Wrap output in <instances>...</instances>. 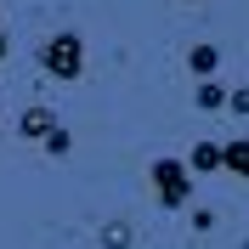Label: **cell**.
Returning a JSON list of instances; mask_svg holds the SVG:
<instances>
[{
    "label": "cell",
    "instance_id": "ba28073f",
    "mask_svg": "<svg viewBox=\"0 0 249 249\" xmlns=\"http://www.w3.org/2000/svg\"><path fill=\"white\" fill-rule=\"evenodd\" d=\"M130 244V227H124V221H108V227H102V249H124Z\"/></svg>",
    "mask_w": 249,
    "mask_h": 249
},
{
    "label": "cell",
    "instance_id": "30bf717a",
    "mask_svg": "<svg viewBox=\"0 0 249 249\" xmlns=\"http://www.w3.org/2000/svg\"><path fill=\"white\" fill-rule=\"evenodd\" d=\"M227 113H238V119H244V113H249V85H238V91L227 96Z\"/></svg>",
    "mask_w": 249,
    "mask_h": 249
},
{
    "label": "cell",
    "instance_id": "8fae6325",
    "mask_svg": "<svg viewBox=\"0 0 249 249\" xmlns=\"http://www.w3.org/2000/svg\"><path fill=\"white\" fill-rule=\"evenodd\" d=\"M6 51H12V46H6V34H0V62H6Z\"/></svg>",
    "mask_w": 249,
    "mask_h": 249
},
{
    "label": "cell",
    "instance_id": "7a4b0ae2",
    "mask_svg": "<svg viewBox=\"0 0 249 249\" xmlns=\"http://www.w3.org/2000/svg\"><path fill=\"white\" fill-rule=\"evenodd\" d=\"M153 193H159V204L164 210H181L187 198H193V170H187L181 159H153Z\"/></svg>",
    "mask_w": 249,
    "mask_h": 249
},
{
    "label": "cell",
    "instance_id": "5b68a950",
    "mask_svg": "<svg viewBox=\"0 0 249 249\" xmlns=\"http://www.w3.org/2000/svg\"><path fill=\"white\" fill-rule=\"evenodd\" d=\"M187 68H193L198 79H210V74L221 68V51L210 46V40H204V46H193V51H187Z\"/></svg>",
    "mask_w": 249,
    "mask_h": 249
},
{
    "label": "cell",
    "instance_id": "3957f363",
    "mask_svg": "<svg viewBox=\"0 0 249 249\" xmlns=\"http://www.w3.org/2000/svg\"><path fill=\"white\" fill-rule=\"evenodd\" d=\"M17 130H23L29 142H46L51 130H57V108H29L23 119H17Z\"/></svg>",
    "mask_w": 249,
    "mask_h": 249
},
{
    "label": "cell",
    "instance_id": "9c48e42d",
    "mask_svg": "<svg viewBox=\"0 0 249 249\" xmlns=\"http://www.w3.org/2000/svg\"><path fill=\"white\" fill-rule=\"evenodd\" d=\"M68 147H74V136H68V130H62V124H57V130H51V136H46V153H51V159H62V153H68Z\"/></svg>",
    "mask_w": 249,
    "mask_h": 249
},
{
    "label": "cell",
    "instance_id": "52a82bcc",
    "mask_svg": "<svg viewBox=\"0 0 249 249\" xmlns=\"http://www.w3.org/2000/svg\"><path fill=\"white\" fill-rule=\"evenodd\" d=\"M198 108H204V113H227V91H221L215 79H204V85H198Z\"/></svg>",
    "mask_w": 249,
    "mask_h": 249
},
{
    "label": "cell",
    "instance_id": "277c9868",
    "mask_svg": "<svg viewBox=\"0 0 249 249\" xmlns=\"http://www.w3.org/2000/svg\"><path fill=\"white\" fill-rule=\"evenodd\" d=\"M187 170H221V142H193V153H187Z\"/></svg>",
    "mask_w": 249,
    "mask_h": 249
},
{
    "label": "cell",
    "instance_id": "6da1fadb",
    "mask_svg": "<svg viewBox=\"0 0 249 249\" xmlns=\"http://www.w3.org/2000/svg\"><path fill=\"white\" fill-rule=\"evenodd\" d=\"M40 68H46L51 79H79V68H85V40H79L74 29L51 34L46 46H40Z\"/></svg>",
    "mask_w": 249,
    "mask_h": 249
},
{
    "label": "cell",
    "instance_id": "8992f818",
    "mask_svg": "<svg viewBox=\"0 0 249 249\" xmlns=\"http://www.w3.org/2000/svg\"><path fill=\"white\" fill-rule=\"evenodd\" d=\"M221 170H232V176L249 181V142H227L221 147Z\"/></svg>",
    "mask_w": 249,
    "mask_h": 249
}]
</instances>
